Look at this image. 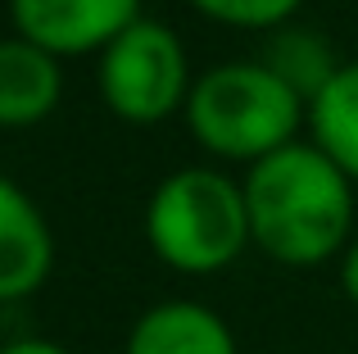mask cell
I'll return each mask as SVG.
<instances>
[{"label": "cell", "instance_id": "6da1fadb", "mask_svg": "<svg viewBox=\"0 0 358 354\" xmlns=\"http://www.w3.org/2000/svg\"><path fill=\"white\" fill-rule=\"evenodd\" d=\"M250 241L286 268H317L345 255L354 232V182L313 141H290L245 173Z\"/></svg>", "mask_w": 358, "mask_h": 354}, {"label": "cell", "instance_id": "7a4b0ae2", "mask_svg": "<svg viewBox=\"0 0 358 354\" xmlns=\"http://www.w3.org/2000/svg\"><path fill=\"white\" fill-rule=\"evenodd\" d=\"M299 123H308V105L259 59L213 64L186 96V127L195 146L231 164H259L277 155L295 141Z\"/></svg>", "mask_w": 358, "mask_h": 354}, {"label": "cell", "instance_id": "3957f363", "mask_svg": "<svg viewBox=\"0 0 358 354\" xmlns=\"http://www.w3.org/2000/svg\"><path fill=\"white\" fill-rule=\"evenodd\" d=\"M145 241L159 264L182 277L231 268L250 241L245 186L218 169H177L145 200Z\"/></svg>", "mask_w": 358, "mask_h": 354}, {"label": "cell", "instance_id": "277c9868", "mask_svg": "<svg viewBox=\"0 0 358 354\" xmlns=\"http://www.w3.org/2000/svg\"><path fill=\"white\" fill-rule=\"evenodd\" d=\"M100 100L131 127H155L186 109L191 96V64H186L182 36L168 23L141 14L100 50Z\"/></svg>", "mask_w": 358, "mask_h": 354}, {"label": "cell", "instance_id": "5b68a950", "mask_svg": "<svg viewBox=\"0 0 358 354\" xmlns=\"http://www.w3.org/2000/svg\"><path fill=\"white\" fill-rule=\"evenodd\" d=\"M18 36L55 59L100 55L109 41L141 18V0H9Z\"/></svg>", "mask_w": 358, "mask_h": 354}, {"label": "cell", "instance_id": "8992f818", "mask_svg": "<svg viewBox=\"0 0 358 354\" xmlns=\"http://www.w3.org/2000/svg\"><path fill=\"white\" fill-rule=\"evenodd\" d=\"M55 273V232L36 200L0 173V304L36 295Z\"/></svg>", "mask_w": 358, "mask_h": 354}, {"label": "cell", "instance_id": "52a82bcc", "mask_svg": "<svg viewBox=\"0 0 358 354\" xmlns=\"http://www.w3.org/2000/svg\"><path fill=\"white\" fill-rule=\"evenodd\" d=\"M122 354H241L236 332L200 300H159L127 327Z\"/></svg>", "mask_w": 358, "mask_h": 354}, {"label": "cell", "instance_id": "ba28073f", "mask_svg": "<svg viewBox=\"0 0 358 354\" xmlns=\"http://www.w3.org/2000/svg\"><path fill=\"white\" fill-rule=\"evenodd\" d=\"M59 96H64V73L50 50L23 41V36L0 41V127L5 132L45 123L59 105Z\"/></svg>", "mask_w": 358, "mask_h": 354}, {"label": "cell", "instance_id": "9c48e42d", "mask_svg": "<svg viewBox=\"0 0 358 354\" xmlns=\"http://www.w3.org/2000/svg\"><path fill=\"white\" fill-rule=\"evenodd\" d=\"M259 64L272 78L286 82L304 105H313L322 96V87L341 73V59H336L331 41L322 32H313V27H299V23H286L277 32H268V45H263Z\"/></svg>", "mask_w": 358, "mask_h": 354}, {"label": "cell", "instance_id": "30bf717a", "mask_svg": "<svg viewBox=\"0 0 358 354\" xmlns=\"http://www.w3.org/2000/svg\"><path fill=\"white\" fill-rule=\"evenodd\" d=\"M308 132L317 150L350 182H358V59L341 64V73L308 105Z\"/></svg>", "mask_w": 358, "mask_h": 354}, {"label": "cell", "instance_id": "8fae6325", "mask_svg": "<svg viewBox=\"0 0 358 354\" xmlns=\"http://www.w3.org/2000/svg\"><path fill=\"white\" fill-rule=\"evenodd\" d=\"M191 9H200L204 18L222 27H241V32H277L290 23L304 0H186Z\"/></svg>", "mask_w": 358, "mask_h": 354}, {"label": "cell", "instance_id": "7c38bea8", "mask_svg": "<svg viewBox=\"0 0 358 354\" xmlns=\"http://www.w3.org/2000/svg\"><path fill=\"white\" fill-rule=\"evenodd\" d=\"M0 354H73V350L50 337H14V341H0Z\"/></svg>", "mask_w": 358, "mask_h": 354}, {"label": "cell", "instance_id": "4fadbf2b", "mask_svg": "<svg viewBox=\"0 0 358 354\" xmlns=\"http://www.w3.org/2000/svg\"><path fill=\"white\" fill-rule=\"evenodd\" d=\"M341 291H345V300L358 309V236L345 246V255H341Z\"/></svg>", "mask_w": 358, "mask_h": 354}]
</instances>
